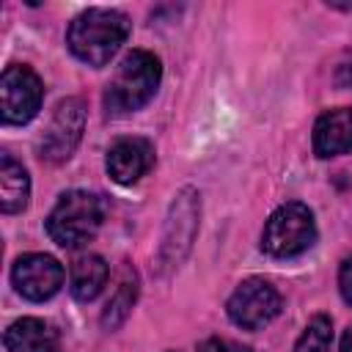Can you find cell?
<instances>
[{
    "instance_id": "8992f818",
    "label": "cell",
    "mask_w": 352,
    "mask_h": 352,
    "mask_svg": "<svg viewBox=\"0 0 352 352\" xmlns=\"http://www.w3.org/2000/svg\"><path fill=\"white\" fill-rule=\"evenodd\" d=\"M41 80L28 66H8L0 77V113L6 124H28L41 107Z\"/></svg>"
},
{
    "instance_id": "5b68a950",
    "label": "cell",
    "mask_w": 352,
    "mask_h": 352,
    "mask_svg": "<svg viewBox=\"0 0 352 352\" xmlns=\"http://www.w3.org/2000/svg\"><path fill=\"white\" fill-rule=\"evenodd\" d=\"M226 311L234 324H239L245 330H258L280 314V294L270 280L248 278L234 289Z\"/></svg>"
},
{
    "instance_id": "d6986e66",
    "label": "cell",
    "mask_w": 352,
    "mask_h": 352,
    "mask_svg": "<svg viewBox=\"0 0 352 352\" xmlns=\"http://www.w3.org/2000/svg\"><path fill=\"white\" fill-rule=\"evenodd\" d=\"M338 82H341V85H346V82L352 85V66H344V69H341V74H338Z\"/></svg>"
},
{
    "instance_id": "7a4b0ae2",
    "label": "cell",
    "mask_w": 352,
    "mask_h": 352,
    "mask_svg": "<svg viewBox=\"0 0 352 352\" xmlns=\"http://www.w3.org/2000/svg\"><path fill=\"white\" fill-rule=\"evenodd\" d=\"M162 77V66L157 55L146 50H132L110 77L104 88V110L107 116H129L140 110L157 91Z\"/></svg>"
},
{
    "instance_id": "7c38bea8",
    "label": "cell",
    "mask_w": 352,
    "mask_h": 352,
    "mask_svg": "<svg viewBox=\"0 0 352 352\" xmlns=\"http://www.w3.org/2000/svg\"><path fill=\"white\" fill-rule=\"evenodd\" d=\"M30 198V179L28 170L8 154L0 157V209L6 214L22 212Z\"/></svg>"
},
{
    "instance_id": "9c48e42d",
    "label": "cell",
    "mask_w": 352,
    "mask_h": 352,
    "mask_svg": "<svg viewBox=\"0 0 352 352\" xmlns=\"http://www.w3.org/2000/svg\"><path fill=\"white\" fill-rule=\"evenodd\" d=\"M154 162V148L146 138H121L107 151V173L118 184H135Z\"/></svg>"
},
{
    "instance_id": "8fae6325",
    "label": "cell",
    "mask_w": 352,
    "mask_h": 352,
    "mask_svg": "<svg viewBox=\"0 0 352 352\" xmlns=\"http://www.w3.org/2000/svg\"><path fill=\"white\" fill-rule=\"evenodd\" d=\"M3 341H6L8 352H55L58 333L50 322L36 319V316H25V319H16L6 330Z\"/></svg>"
},
{
    "instance_id": "4fadbf2b",
    "label": "cell",
    "mask_w": 352,
    "mask_h": 352,
    "mask_svg": "<svg viewBox=\"0 0 352 352\" xmlns=\"http://www.w3.org/2000/svg\"><path fill=\"white\" fill-rule=\"evenodd\" d=\"M107 275H110V270H107L102 256H82V258H77L74 267H72V294L80 302L94 300L104 289Z\"/></svg>"
},
{
    "instance_id": "2e32d148",
    "label": "cell",
    "mask_w": 352,
    "mask_h": 352,
    "mask_svg": "<svg viewBox=\"0 0 352 352\" xmlns=\"http://www.w3.org/2000/svg\"><path fill=\"white\" fill-rule=\"evenodd\" d=\"M198 352H250V349L228 338H206L198 344Z\"/></svg>"
},
{
    "instance_id": "30bf717a",
    "label": "cell",
    "mask_w": 352,
    "mask_h": 352,
    "mask_svg": "<svg viewBox=\"0 0 352 352\" xmlns=\"http://www.w3.org/2000/svg\"><path fill=\"white\" fill-rule=\"evenodd\" d=\"M314 151L322 160L352 151V107H336L316 118Z\"/></svg>"
},
{
    "instance_id": "6da1fadb",
    "label": "cell",
    "mask_w": 352,
    "mask_h": 352,
    "mask_svg": "<svg viewBox=\"0 0 352 352\" xmlns=\"http://www.w3.org/2000/svg\"><path fill=\"white\" fill-rule=\"evenodd\" d=\"M129 36V19L126 14L116 8H88L82 11L66 33V44L88 66H104L118 47Z\"/></svg>"
},
{
    "instance_id": "ac0fdd59",
    "label": "cell",
    "mask_w": 352,
    "mask_h": 352,
    "mask_svg": "<svg viewBox=\"0 0 352 352\" xmlns=\"http://www.w3.org/2000/svg\"><path fill=\"white\" fill-rule=\"evenodd\" d=\"M341 352H352V324L346 327V333L341 338Z\"/></svg>"
},
{
    "instance_id": "e0dca14e",
    "label": "cell",
    "mask_w": 352,
    "mask_h": 352,
    "mask_svg": "<svg viewBox=\"0 0 352 352\" xmlns=\"http://www.w3.org/2000/svg\"><path fill=\"white\" fill-rule=\"evenodd\" d=\"M338 289H341V297L352 305V256L338 270Z\"/></svg>"
},
{
    "instance_id": "5bb4252c",
    "label": "cell",
    "mask_w": 352,
    "mask_h": 352,
    "mask_svg": "<svg viewBox=\"0 0 352 352\" xmlns=\"http://www.w3.org/2000/svg\"><path fill=\"white\" fill-rule=\"evenodd\" d=\"M294 352H333V322L330 316L319 314L308 322L302 336L294 344Z\"/></svg>"
},
{
    "instance_id": "277c9868",
    "label": "cell",
    "mask_w": 352,
    "mask_h": 352,
    "mask_svg": "<svg viewBox=\"0 0 352 352\" xmlns=\"http://www.w3.org/2000/svg\"><path fill=\"white\" fill-rule=\"evenodd\" d=\"M316 242V220L305 204H283L278 206L261 234V248L275 258H292L305 253Z\"/></svg>"
},
{
    "instance_id": "52a82bcc",
    "label": "cell",
    "mask_w": 352,
    "mask_h": 352,
    "mask_svg": "<svg viewBox=\"0 0 352 352\" xmlns=\"http://www.w3.org/2000/svg\"><path fill=\"white\" fill-rule=\"evenodd\" d=\"M82 129H85V104L80 99H63L55 107V113L41 135V143H38L41 157L47 162H66L72 157V151L77 148Z\"/></svg>"
},
{
    "instance_id": "ba28073f",
    "label": "cell",
    "mask_w": 352,
    "mask_h": 352,
    "mask_svg": "<svg viewBox=\"0 0 352 352\" xmlns=\"http://www.w3.org/2000/svg\"><path fill=\"white\" fill-rule=\"evenodd\" d=\"M11 280L25 300L41 302L50 300L63 286V267L58 264V258L47 253H28L16 258L11 270Z\"/></svg>"
},
{
    "instance_id": "3957f363",
    "label": "cell",
    "mask_w": 352,
    "mask_h": 352,
    "mask_svg": "<svg viewBox=\"0 0 352 352\" xmlns=\"http://www.w3.org/2000/svg\"><path fill=\"white\" fill-rule=\"evenodd\" d=\"M104 220L102 201L88 190H69L58 198L55 209L47 217V234L60 248H80L91 242Z\"/></svg>"
},
{
    "instance_id": "9a60e30c",
    "label": "cell",
    "mask_w": 352,
    "mask_h": 352,
    "mask_svg": "<svg viewBox=\"0 0 352 352\" xmlns=\"http://www.w3.org/2000/svg\"><path fill=\"white\" fill-rule=\"evenodd\" d=\"M132 302H135V280L126 278V280H121L118 292H116L113 300L107 302V311H104V316H102L104 327H118V324L124 322V316L129 314Z\"/></svg>"
}]
</instances>
